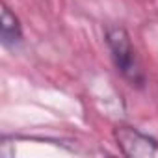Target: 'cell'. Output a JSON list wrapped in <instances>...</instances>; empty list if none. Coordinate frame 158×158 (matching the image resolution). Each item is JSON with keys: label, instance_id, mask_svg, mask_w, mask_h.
Segmentation results:
<instances>
[{"label": "cell", "instance_id": "3", "mask_svg": "<svg viewBox=\"0 0 158 158\" xmlns=\"http://www.w3.org/2000/svg\"><path fill=\"white\" fill-rule=\"evenodd\" d=\"M0 39L6 48H15L23 41L21 21L6 4L2 6V17H0Z\"/></svg>", "mask_w": 158, "mask_h": 158}, {"label": "cell", "instance_id": "2", "mask_svg": "<svg viewBox=\"0 0 158 158\" xmlns=\"http://www.w3.org/2000/svg\"><path fill=\"white\" fill-rule=\"evenodd\" d=\"M114 139L119 151L128 158H158V139L130 125H117Z\"/></svg>", "mask_w": 158, "mask_h": 158}, {"label": "cell", "instance_id": "1", "mask_svg": "<svg viewBox=\"0 0 158 158\" xmlns=\"http://www.w3.org/2000/svg\"><path fill=\"white\" fill-rule=\"evenodd\" d=\"M104 39L108 45V50L112 54V60L115 63L117 73L125 80L138 89H143L145 86V73L141 69V63L138 60L136 48L132 45L130 34L117 24H110L104 30Z\"/></svg>", "mask_w": 158, "mask_h": 158}]
</instances>
